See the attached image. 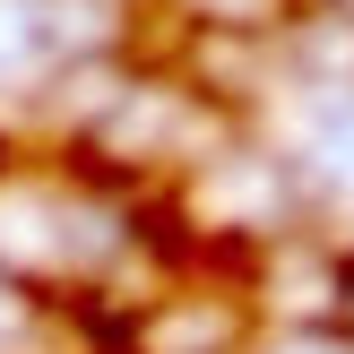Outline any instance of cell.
I'll return each instance as SVG.
<instances>
[{
  "label": "cell",
  "instance_id": "obj_1",
  "mask_svg": "<svg viewBox=\"0 0 354 354\" xmlns=\"http://www.w3.org/2000/svg\"><path fill=\"white\" fill-rule=\"evenodd\" d=\"M182 199L199 207V225L242 242H277L294 234V207H303V173L268 147H216L199 173H182Z\"/></svg>",
  "mask_w": 354,
  "mask_h": 354
},
{
  "label": "cell",
  "instance_id": "obj_2",
  "mask_svg": "<svg viewBox=\"0 0 354 354\" xmlns=\"http://www.w3.org/2000/svg\"><path fill=\"white\" fill-rule=\"evenodd\" d=\"M242 337V303H225V294H156L147 311V354H234Z\"/></svg>",
  "mask_w": 354,
  "mask_h": 354
},
{
  "label": "cell",
  "instance_id": "obj_3",
  "mask_svg": "<svg viewBox=\"0 0 354 354\" xmlns=\"http://www.w3.org/2000/svg\"><path fill=\"white\" fill-rule=\"evenodd\" d=\"M190 35H225V44H286V26L311 0H165Z\"/></svg>",
  "mask_w": 354,
  "mask_h": 354
},
{
  "label": "cell",
  "instance_id": "obj_4",
  "mask_svg": "<svg viewBox=\"0 0 354 354\" xmlns=\"http://www.w3.org/2000/svg\"><path fill=\"white\" fill-rule=\"evenodd\" d=\"M277 354H354V337H328V328H294Z\"/></svg>",
  "mask_w": 354,
  "mask_h": 354
},
{
  "label": "cell",
  "instance_id": "obj_5",
  "mask_svg": "<svg viewBox=\"0 0 354 354\" xmlns=\"http://www.w3.org/2000/svg\"><path fill=\"white\" fill-rule=\"evenodd\" d=\"M337 328L354 337V268H346V294H337Z\"/></svg>",
  "mask_w": 354,
  "mask_h": 354
},
{
  "label": "cell",
  "instance_id": "obj_6",
  "mask_svg": "<svg viewBox=\"0 0 354 354\" xmlns=\"http://www.w3.org/2000/svg\"><path fill=\"white\" fill-rule=\"evenodd\" d=\"M0 182H9V138H0Z\"/></svg>",
  "mask_w": 354,
  "mask_h": 354
}]
</instances>
